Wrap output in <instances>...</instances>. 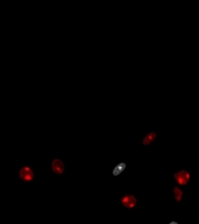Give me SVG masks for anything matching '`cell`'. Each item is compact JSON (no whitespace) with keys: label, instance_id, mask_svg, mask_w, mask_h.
<instances>
[{"label":"cell","instance_id":"6da1fadb","mask_svg":"<svg viewBox=\"0 0 199 224\" xmlns=\"http://www.w3.org/2000/svg\"><path fill=\"white\" fill-rule=\"evenodd\" d=\"M174 179H176L181 186H186V184L189 182V179H191V174H189V172H187V171H179V172H177V173L174 174Z\"/></svg>","mask_w":199,"mask_h":224},{"label":"cell","instance_id":"7a4b0ae2","mask_svg":"<svg viewBox=\"0 0 199 224\" xmlns=\"http://www.w3.org/2000/svg\"><path fill=\"white\" fill-rule=\"evenodd\" d=\"M19 176H20V178H21L24 182H30V181L34 179V172H32V169L29 168V167L21 168L20 172H19Z\"/></svg>","mask_w":199,"mask_h":224},{"label":"cell","instance_id":"3957f363","mask_svg":"<svg viewBox=\"0 0 199 224\" xmlns=\"http://www.w3.org/2000/svg\"><path fill=\"white\" fill-rule=\"evenodd\" d=\"M121 203H122V206L123 207H126V208H133L134 206H136V203H137V199H136V197L134 196H124L122 199H121Z\"/></svg>","mask_w":199,"mask_h":224},{"label":"cell","instance_id":"277c9868","mask_svg":"<svg viewBox=\"0 0 199 224\" xmlns=\"http://www.w3.org/2000/svg\"><path fill=\"white\" fill-rule=\"evenodd\" d=\"M51 168L56 174H62L64 169H65V166H64V162L61 159H54L52 164H51Z\"/></svg>","mask_w":199,"mask_h":224},{"label":"cell","instance_id":"5b68a950","mask_svg":"<svg viewBox=\"0 0 199 224\" xmlns=\"http://www.w3.org/2000/svg\"><path fill=\"white\" fill-rule=\"evenodd\" d=\"M156 137H157L156 132H151L149 134H147V136L144 137V139H143V144H144V146H148V144H151L152 142H154Z\"/></svg>","mask_w":199,"mask_h":224},{"label":"cell","instance_id":"8992f818","mask_svg":"<svg viewBox=\"0 0 199 224\" xmlns=\"http://www.w3.org/2000/svg\"><path fill=\"white\" fill-rule=\"evenodd\" d=\"M173 192H174V199H176L177 202H181L182 198H183V192H182L178 187H174V188H173Z\"/></svg>","mask_w":199,"mask_h":224},{"label":"cell","instance_id":"52a82bcc","mask_svg":"<svg viewBox=\"0 0 199 224\" xmlns=\"http://www.w3.org/2000/svg\"><path fill=\"white\" fill-rule=\"evenodd\" d=\"M123 168H124V166H123V164H118V166L116 167V169L113 171V174H114V176H117V174L122 173L121 171H123Z\"/></svg>","mask_w":199,"mask_h":224}]
</instances>
